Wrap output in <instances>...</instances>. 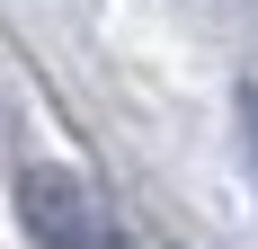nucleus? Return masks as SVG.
<instances>
[{"mask_svg": "<svg viewBox=\"0 0 258 249\" xmlns=\"http://www.w3.org/2000/svg\"><path fill=\"white\" fill-rule=\"evenodd\" d=\"M18 223L36 249H134L125 223L107 214V196L62 160H27L18 169Z\"/></svg>", "mask_w": 258, "mask_h": 249, "instance_id": "nucleus-1", "label": "nucleus"}, {"mask_svg": "<svg viewBox=\"0 0 258 249\" xmlns=\"http://www.w3.org/2000/svg\"><path fill=\"white\" fill-rule=\"evenodd\" d=\"M240 125H249V151H258V89L240 98Z\"/></svg>", "mask_w": 258, "mask_h": 249, "instance_id": "nucleus-2", "label": "nucleus"}]
</instances>
